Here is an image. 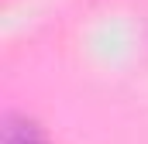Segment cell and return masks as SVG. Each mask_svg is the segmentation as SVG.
<instances>
[{
  "label": "cell",
  "mask_w": 148,
  "mask_h": 144,
  "mask_svg": "<svg viewBox=\"0 0 148 144\" xmlns=\"http://www.w3.org/2000/svg\"><path fill=\"white\" fill-rule=\"evenodd\" d=\"M0 144H52L45 127L28 113H7L3 117V130H0Z\"/></svg>",
  "instance_id": "obj_1"
}]
</instances>
